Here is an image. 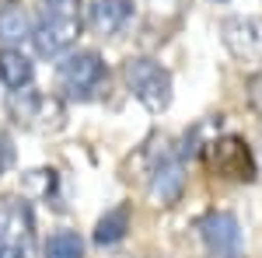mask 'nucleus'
Segmentation results:
<instances>
[{"instance_id": "ddd939ff", "label": "nucleus", "mask_w": 262, "mask_h": 258, "mask_svg": "<svg viewBox=\"0 0 262 258\" xmlns=\"http://www.w3.org/2000/svg\"><path fill=\"white\" fill-rule=\"evenodd\" d=\"M126 230H129V202H119V206H112V209L98 220V227H95V244H101V248L119 244V241L126 238Z\"/></svg>"}, {"instance_id": "4468645a", "label": "nucleus", "mask_w": 262, "mask_h": 258, "mask_svg": "<svg viewBox=\"0 0 262 258\" xmlns=\"http://www.w3.org/2000/svg\"><path fill=\"white\" fill-rule=\"evenodd\" d=\"M42 258H84V241L77 230H56L49 234L46 248H42Z\"/></svg>"}, {"instance_id": "dca6fc26", "label": "nucleus", "mask_w": 262, "mask_h": 258, "mask_svg": "<svg viewBox=\"0 0 262 258\" xmlns=\"http://www.w3.org/2000/svg\"><path fill=\"white\" fill-rule=\"evenodd\" d=\"M248 105H252L255 115H262V74H255L248 80Z\"/></svg>"}, {"instance_id": "0eeeda50", "label": "nucleus", "mask_w": 262, "mask_h": 258, "mask_svg": "<svg viewBox=\"0 0 262 258\" xmlns=\"http://www.w3.org/2000/svg\"><path fill=\"white\" fill-rule=\"evenodd\" d=\"M227 53L242 63H262V18L259 14H231L221 25Z\"/></svg>"}, {"instance_id": "39448f33", "label": "nucleus", "mask_w": 262, "mask_h": 258, "mask_svg": "<svg viewBox=\"0 0 262 258\" xmlns=\"http://www.w3.org/2000/svg\"><path fill=\"white\" fill-rule=\"evenodd\" d=\"M105 77H108V70H105L101 56H98V53H91V49L70 53V56H63L60 66H56V84H60L63 95L74 98V101L95 98L98 87L105 84Z\"/></svg>"}, {"instance_id": "2eb2a0df", "label": "nucleus", "mask_w": 262, "mask_h": 258, "mask_svg": "<svg viewBox=\"0 0 262 258\" xmlns=\"http://www.w3.org/2000/svg\"><path fill=\"white\" fill-rule=\"evenodd\" d=\"M11 164H14V143H11V136L0 129V175L11 171Z\"/></svg>"}, {"instance_id": "1a4fd4ad", "label": "nucleus", "mask_w": 262, "mask_h": 258, "mask_svg": "<svg viewBox=\"0 0 262 258\" xmlns=\"http://www.w3.org/2000/svg\"><path fill=\"white\" fill-rule=\"evenodd\" d=\"M182 189H185V168H182V157L164 150L161 157L154 160L150 168V181H147V196L154 206H175L182 199Z\"/></svg>"}, {"instance_id": "20e7f679", "label": "nucleus", "mask_w": 262, "mask_h": 258, "mask_svg": "<svg viewBox=\"0 0 262 258\" xmlns=\"http://www.w3.org/2000/svg\"><path fill=\"white\" fill-rule=\"evenodd\" d=\"M0 258H35V220L25 196H0Z\"/></svg>"}, {"instance_id": "f3484780", "label": "nucleus", "mask_w": 262, "mask_h": 258, "mask_svg": "<svg viewBox=\"0 0 262 258\" xmlns=\"http://www.w3.org/2000/svg\"><path fill=\"white\" fill-rule=\"evenodd\" d=\"M7 4H14V0H7Z\"/></svg>"}, {"instance_id": "f03ea898", "label": "nucleus", "mask_w": 262, "mask_h": 258, "mask_svg": "<svg viewBox=\"0 0 262 258\" xmlns=\"http://www.w3.org/2000/svg\"><path fill=\"white\" fill-rule=\"evenodd\" d=\"M7 115L25 129L56 133V129L67 126V105L56 95H42V91H32V87H21V91H11V98H7Z\"/></svg>"}, {"instance_id": "9b49d317", "label": "nucleus", "mask_w": 262, "mask_h": 258, "mask_svg": "<svg viewBox=\"0 0 262 258\" xmlns=\"http://www.w3.org/2000/svg\"><path fill=\"white\" fill-rule=\"evenodd\" d=\"M32 32H35V25H32V18H28V11L25 7H4L0 11V42L7 45V49H14V45H21V42L32 39Z\"/></svg>"}, {"instance_id": "7ed1b4c3", "label": "nucleus", "mask_w": 262, "mask_h": 258, "mask_svg": "<svg viewBox=\"0 0 262 258\" xmlns=\"http://www.w3.org/2000/svg\"><path fill=\"white\" fill-rule=\"evenodd\" d=\"M122 74H126V84H129L133 98L140 101L150 115L168 112V105H171V74H168L158 60H150V56H133V60H126Z\"/></svg>"}, {"instance_id": "9d476101", "label": "nucleus", "mask_w": 262, "mask_h": 258, "mask_svg": "<svg viewBox=\"0 0 262 258\" xmlns=\"http://www.w3.org/2000/svg\"><path fill=\"white\" fill-rule=\"evenodd\" d=\"M129 14H133V0H91L88 4V25L101 39L122 32V25L129 21Z\"/></svg>"}, {"instance_id": "6e6552de", "label": "nucleus", "mask_w": 262, "mask_h": 258, "mask_svg": "<svg viewBox=\"0 0 262 258\" xmlns=\"http://www.w3.org/2000/svg\"><path fill=\"white\" fill-rule=\"evenodd\" d=\"M200 238L206 244V255L210 258H245L242 248V227L234 213H224V209H213L200 220Z\"/></svg>"}, {"instance_id": "423d86ee", "label": "nucleus", "mask_w": 262, "mask_h": 258, "mask_svg": "<svg viewBox=\"0 0 262 258\" xmlns=\"http://www.w3.org/2000/svg\"><path fill=\"white\" fill-rule=\"evenodd\" d=\"M203 157L210 164V171L221 175V178H231V181H252L255 178V157H252L248 143L242 136H234V133L210 139L206 150H203Z\"/></svg>"}, {"instance_id": "a211bd4d", "label": "nucleus", "mask_w": 262, "mask_h": 258, "mask_svg": "<svg viewBox=\"0 0 262 258\" xmlns=\"http://www.w3.org/2000/svg\"><path fill=\"white\" fill-rule=\"evenodd\" d=\"M217 4H224V0H217Z\"/></svg>"}, {"instance_id": "f8f14e48", "label": "nucleus", "mask_w": 262, "mask_h": 258, "mask_svg": "<svg viewBox=\"0 0 262 258\" xmlns=\"http://www.w3.org/2000/svg\"><path fill=\"white\" fill-rule=\"evenodd\" d=\"M32 77H35V66H32V60H28L21 49H4V53H0V80H4L11 91L28 87Z\"/></svg>"}, {"instance_id": "f257e3e1", "label": "nucleus", "mask_w": 262, "mask_h": 258, "mask_svg": "<svg viewBox=\"0 0 262 258\" xmlns=\"http://www.w3.org/2000/svg\"><path fill=\"white\" fill-rule=\"evenodd\" d=\"M81 0H39V21L32 32V45L39 56H60L81 35Z\"/></svg>"}]
</instances>
